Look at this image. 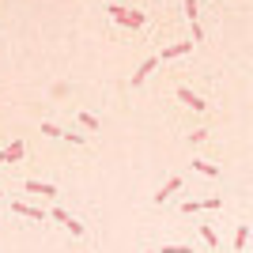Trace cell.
<instances>
[{"label": "cell", "mask_w": 253, "mask_h": 253, "mask_svg": "<svg viewBox=\"0 0 253 253\" xmlns=\"http://www.w3.org/2000/svg\"><path fill=\"white\" fill-rule=\"evenodd\" d=\"M110 19L121 23V27H144V11H128V8H117V4H110Z\"/></svg>", "instance_id": "obj_1"}, {"label": "cell", "mask_w": 253, "mask_h": 253, "mask_svg": "<svg viewBox=\"0 0 253 253\" xmlns=\"http://www.w3.org/2000/svg\"><path fill=\"white\" fill-rule=\"evenodd\" d=\"M185 19L197 23V0H185Z\"/></svg>", "instance_id": "obj_16"}, {"label": "cell", "mask_w": 253, "mask_h": 253, "mask_svg": "<svg viewBox=\"0 0 253 253\" xmlns=\"http://www.w3.org/2000/svg\"><path fill=\"white\" fill-rule=\"evenodd\" d=\"M76 121H80L87 132H102V121H98L95 114H76Z\"/></svg>", "instance_id": "obj_11"}, {"label": "cell", "mask_w": 253, "mask_h": 253, "mask_svg": "<svg viewBox=\"0 0 253 253\" xmlns=\"http://www.w3.org/2000/svg\"><path fill=\"white\" fill-rule=\"evenodd\" d=\"M23 155H27V144H23V140H11V148L0 151V163H19Z\"/></svg>", "instance_id": "obj_7"}, {"label": "cell", "mask_w": 253, "mask_h": 253, "mask_svg": "<svg viewBox=\"0 0 253 253\" xmlns=\"http://www.w3.org/2000/svg\"><path fill=\"white\" fill-rule=\"evenodd\" d=\"M178 98H181V102H185V106H193L197 114H204V110H208V102H204L201 95H193V91H189V87H185V84L178 87Z\"/></svg>", "instance_id": "obj_3"}, {"label": "cell", "mask_w": 253, "mask_h": 253, "mask_svg": "<svg viewBox=\"0 0 253 253\" xmlns=\"http://www.w3.org/2000/svg\"><path fill=\"white\" fill-rule=\"evenodd\" d=\"M11 211H15V215H27V219L45 223V211H42V208H31V204H23V201H15V204H11Z\"/></svg>", "instance_id": "obj_8"}, {"label": "cell", "mask_w": 253, "mask_h": 253, "mask_svg": "<svg viewBox=\"0 0 253 253\" xmlns=\"http://www.w3.org/2000/svg\"><path fill=\"white\" fill-rule=\"evenodd\" d=\"M144 253H159V250H144Z\"/></svg>", "instance_id": "obj_20"}, {"label": "cell", "mask_w": 253, "mask_h": 253, "mask_svg": "<svg viewBox=\"0 0 253 253\" xmlns=\"http://www.w3.org/2000/svg\"><path fill=\"white\" fill-rule=\"evenodd\" d=\"M193 144H201V140H208V128H197V132H189Z\"/></svg>", "instance_id": "obj_18"}, {"label": "cell", "mask_w": 253, "mask_h": 253, "mask_svg": "<svg viewBox=\"0 0 253 253\" xmlns=\"http://www.w3.org/2000/svg\"><path fill=\"white\" fill-rule=\"evenodd\" d=\"M201 238H204V242L211 246V250H215V246H219V238H215V231H211L208 223H201Z\"/></svg>", "instance_id": "obj_13"}, {"label": "cell", "mask_w": 253, "mask_h": 253, "mask_svg": "<svg viewBox=\"0 0 253 253\" xmlns=\"http://www.w3.org/2000/svg\"><path fill=\"white\" fill-rule=\"evenodd\" d=\"M27 193H42V197H57V185H49V181H27Z\"/></svg>", "instance_id": "obj_9"}, {"label": "cell", "mask_w": 253, "mask_h": 253, "mask_svg": "<svg viewBox=\"0 0 253 253\" xmlns=\"http://www.w3.org/2000/svg\"><path fill=\"white\" fill-rule=\"evenodd\" d=\"M42 136H64V128L53 125V121H42Z\"/></svg>", "instance_id": "obj_14"}, {"label": "cell", "mask_w": 253, "mask_h": 253, "mask_svg": "<svg viewBox=\"0 0 253 253\" xmlns=\"http://www.w3.org/2000/svg\"><path fill=\"white\" fill-rule=\"evenodd\" d=\"M178 189H181V178L174 174V178H167V185H163V189H159L155 197H151V201H155V204H167V201H170V197H174Z\"/></svg>", "instance_id": "obj_4"}, {"label": "cell", "mask_w": 253, "mask_h": 253, "mask_svg": "<svg viewBox=\"0 0 253 253\" xmlns=\"http://www.w3.org/2000/svg\"><path fill=\"white\" fill-rule=\"evenodd\" d=\"M64 140H72V144H87L84 132H64Z\"/></svg>", "instance_id": "obj_19"}, {"label": "cell", "mask_w": 253, "mask_h": 253, "mask_svg": "<svg viewBox=\"0 0 253 253\" xmlns=\"http://www.w3.org/2000/svg\"><path fill=\"white\" fill-rule=\"evenodd\" d=\"M159 253H193V246H163Z\"/></svg>", "instance_id": "obj_17"}, {"label": "cell", "mask_w": 253, "mask_h": 253, "mask_svg": "<svg viewBox=\"0 0 253 253\" xmlns=\"http://www.w3.org/2000/svg\"><path fill=\"white\" fill-rule=\"evenodd\" d=\"M0 197H4V193H0Z\"/></svg>", "instance_id": "obj_21"}, {"label": "cell", "mask_w": 253, "mask_h": 253, "mask_svg": "<svg viewBox=\"0 0 253 253\" xmlns=\"http://www.w3.org/2000/svg\"><path fill=\"white\" fill-rule=\"evenodd\" d=\"M246 242H250V227H246V223H238V231H234V253H242Z\"/></svg>", "instance_id": "obj_12"}, {"label": "cell", "mask_w": 253, "mask_h": 253, "mask_svg": "<svg viewBox=\"0 0 253 253\" xmlns=\"http://www.w3.org/2000/svg\"><path fill=\"white\" fill-rule=\"evenodd\" d=\"M185 53H193V42H174V45H167V49L159 53V64L174 61V57H185Z\"/></svg>", "instance_id": "obj_5"}, {"label": "cell", "mask_w": 253, "mask_h": 253, "mask_svg": "<svg viewBox=\"0 0 253 253\" xmlns=\"http://www.w3.org/2000/svg\"><path fill=\"white\" fill-rule=\"evenodd\" d=\"M250 253H253V250H250Z\"/></svg>", "instance_id": "obj_22"}, {"label": "cell", "mask_w": 253, "mask_h": 253, "mask_svg": "<svg viewBox=\"0 0 253 253\" xmlns=\"http://www.w3.org/2000/svg\"><path fill=\"white\" fill-rule=\"evenodd\" d=\"M193 170H197V174H204V178H219V167H211L208 159H193Z\"/></svg>", "instance_id": "obj_10"}, {"label": "cell", "mask_w": 253, "mask_h": 253, "mask_svg": "<svg viewBox=\"0 0 253 253\" xmlns=\"http://www.w3.org/2000/svg\"><path fill=\"white\" fill-rule=\"evenodd\" d=\"M49 215H53V219H57V223H61V227H64V231H68V234H76V238H80V234L87 231L84 223H80V219H72V211H64V208H53Z\"/></svg>", "instance_id": "obj_2"}, {"label": "cell", "mask_w": 253, "mask_h": 253, "mask_svg": "<svg viewBox=\"0 0 253 253\" xmlns=\"http://www.w3.org/2000/svg\"><path fill=\"white\" fill-rule=\"evenodd\" d=\"M155 68H159V57H148V61H144V64L136 68V72H132V87H140V84H144V80H148L151 72H155Z\"/></svg>", "instance_id": "obj_6"}, {"label": "cell", "mask_w": 253, "mask_h": 253, "mask_svg": "<svg viewBox=\"0 0 253 253\" xmlns=\"http://www.w3.org/2000/svg\"><path fill=\"white\" fill-rule=\"evenodd\" d=\"M193 211H201V201H181V215H193Z\"/></svg>", "instance_id": "obj_15"}]
</instances>
